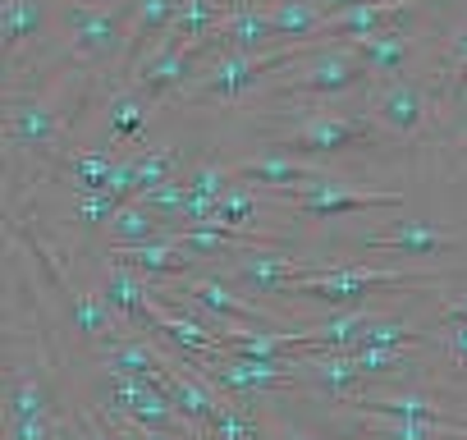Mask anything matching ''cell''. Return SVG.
Instances as JSON below:
<instances>
[{"label":"cell","instance_id":"obj_1","mask_svg":"<svg viewBox=\"0 0 467 440\" xmlns=\"http://www.w3.org/2000/svg\"><path fill=\"white\" fill-rule=\"evenodd\" d=\"M97 74L92 69H56L51 79L5 97V156L10 161H56L74 147V129L97 110Z\"/></svg>","mask_w":467,"mask_h":440},{"label":"cell","instance_id":"obj_2","mask_svg":"<svg viewBox=\"0 0 467 440\" xmlns=\"http://www.w3.org/2000/svg\"><path fill=\"white\" fill-rule=\"evenodd\" d=\"M262 147L266 152H289L307 161H339L348 152H380L394 138L367 115V92L362 106H330L326 101H289V106H266L262 110Z\"/></svg>","mask_w":467,"mask_h":440},{"label":"cell","instance_id":"obj_3","mask_svg":"<svg viewBox=\"0 0 467 440\" xmlns=\"http://www.w3.org/2000/svg\"><path fill=\"white\" fill-rule=\"evenodd\" d=\"M462 267L444 262V267H353V262H330L317 276L294 280L271 308L289 312L294 321H312V308L339 312V308H362V303H389L399 294H417V289H435L444 280H453Z\"/></svg>","mask_w":467,"mask_h":440},{"label":"cell","instance_id":"obj_4","mask_svg":"<svg viewBox=\"0 0 467 440\" xmlns=\"http://www.w3.org/2000/svg\"><path fill=\"white\" fill-rule=\"evenodd\" d=\"M133 15L138 0H56L60 65L92 69L101 83H110L129 51Z\"/></svg>","mask_w":467,"mask_h":440},{"label":"cell","instance_id":"obj_5","mask_svg":"<svg viewBox=\"0 0 467 440\" xmlns=\"http://www.w3.org/2000/svg\"><path fill=\"white\" fill-rule=\"evenodd\" d=\"M371 88V69L358 56L353 42H312L298 60H289L262 92L266 106H289V101H339L348 92Z\"/></svg>","mask_w":467,"mask_h":440},{"label":"cell","instance_id":"obj_6","mask_svg":"<svg viewBox=\"0 0 467 440\" xmlns=\"http://www.w3.org/2000/svg\"><path fill=\"white\" fill-rule=\"evenodd\" d=\"M307 51V42H294V47H280V51H266V56H253V51H224V56H211L197 65V74L188 79V88L174 97L179 106L188 110H202V106H239L244 97H262L266 83Z\"/></svg>","mask_w":467,"mask_h":440},{"label":"cell","instance_id":"obj_7","mask_svg":"<svg viewBox=\"0 0 467 440\" xmlns=\"http://www.w3.org/2000/svg\"><path fill=\"white\" fill-rule=\"evenodd\" d=\"M435 92L426 79L403 74V79H385L367 88V115L394 138V142H421L435 129Z\"/></svg>","mask_w":467,"mask_h":440},{"label":"cell","instance_id":"obj_8","mask_svg":"<svg viewBox=\"0 0 467 440\" xmlns=\"http://www.w3.org/2000/svg\"><path fill=\"white\" fill-rule=\"evenodd\" d=\"M362 253H399V257H453L467 248V225L453 220H385L380 230H362L353 239Z\"/></svg>","mask_w":467,"mask_h":440},{"label":"cell","instance_id":"obj_9","mask_svg":"<svg viewBox=\"0 0 467 440\" xmlns=\"http://www.w3.org/2000/svg\"><path fill=\"white\" fill-rule=\"evenodd\" d=\"M298 220H335L358 211H389L403 206L399 188H358V183H307V188H271Z\"/></svg>","mask_w":467,"mask_h":440},{"label":"cell","instance_id":"obj_10","mask_svg":"<svg viewBox=\"0 0 467 440\" xmlns=\"http://www.w3.org/2000/svg\"><path fill=\"white\" fill-rule=\"evenodd\" d=\"M101 408H115V413H124V417H133L138 426H151V431L192 435L188 422L179 417V408L170 403V394H165L156 381H138V376L106 372V376H101Z\"/></svg>","mask_w":467,"mask_h":440},{"label":"cell","instance_id":"obj_11","mask_svg":"<svg viewBox=\"0 0 467 440\" xmlns=\"http://www.w3.org/2000/svg\"><path fill=\"white\" fill-rule=\"evenodd\" d=\"M234 174L244 183H262V188H307V183H353V174L335 161H307V156H289V152H253L229 161Z\"/></svg>","mask_w":467,"mask_h":440},{"label":"cell","instance_id":"obj_12","mask_svg":"<svg viewBox=\"0 0 467 440\" xmlns=\"http://www.w3.org/2000/svg\"><path fill=\"white\" fill-rule=\"evenodd\" d=\"M417 24H421V15L408 19V24H394V28H380V33L353 42L358 56H362L367 69H371V83L403 79V74L417 69V60H421V33H417Z\"/></svg>","mask_w":467,"mask_h":440},{"label":"cell","instance_id":"obj_13","mask_svg":"<svg viewBox=\"0 0 467 440\" xmlns=\"http://www.w3.org/2000/svg\"><path fill=\"white\" fill-rule=\"evenodd\" d=\"M156 110H161V106L147 101L133 83H115V88H106V97H101V129H106V138H110L115 147H129V142H142V138H147Z\"/></svg>","mask_w":467,"mask_h":440},{"label":"cell","instance_id":"obj_14","mask_svg":"<svg viewBox=\"0 0 467 440\" xmlns=\"http://www.w3.org/2000/svg\"><path fill=\"white\" fill-rule=\"evenodd\" d=\"M101 299L115 308V317L129 330H147V317H151V280L147 276H138L133 267L110 262V271L101 280Z\"/></svg>","mask_w":467,"mask_h":440},{"label":"cell","instance_id":"obj_15","mask_svg":"<svg viewBox=\"0 0 467 440\" xmlns=\"http://www.w3.org/2000/svg\"><path fill=\"white\" fill-rule=\"evenodd\" d=\"M170 235L174 230L165 225V220L133 197V202H124L115 211V220L106 225V248H147V244H165Z\"/></svg>","mask_w":467,"mask_h":440},{"label":"cell","instance_id":"obj_16","mask_svg":"<svg viewBox=\"0 0 467 440\" xmlns=\"http://www.w3.org/2000/svg\"><path fill=\"white\" fill-rule=\"evenodd\" d=\"M326 5L321 0H266V19H271V33L280 47H294V42H307L321 33L326 24Z\"/></svg>","mask_w":467,"mask_h":440},{"label":"cell","instance_id":"obj_17","mask_svg":"<svg viewBox=\"0 0 467 440\" xmlns=\"http://www.w3.org/2000/svg\"><path fill=\"white\" fill-rule=\"evenodd\" d=\"M183 183H188V193H197V197H211V202H220L234 183H239V174H234V165L229 161H215V156H197L192 165H183Z\"/></svg>","mask_w":467,"mask_h":440},{"label":"cell","instance_id":"obj_18","mask_svg":"<svg viewBox=\"0 0 467 440\" xmlns=\"http://www.w3.org/2000/svg\"><path fill=\"white\" fill-rule=\"evenodd\" d=\"M124 202L119 197H110V193H74V225H78V235H97V230H106L110 220H115V211H119Z\"/></svg>","mask_w":467,"mask_h":440},{"label":"cell","instance_id":"obj_19","mask_svg":"<svg viewBox=\"0 0 467 440\" xmlns=\"http://www.w3.org/2000/svg\"><path fill=\"white\" fill-rule=\"evenodd\" d=\"M435 326H467V280L435 285V308L426 312V330Z\"/></svg>","mask_w":467,"mask_h":440},{"label":"cell","instance_id":"obj_20","mask_svg":"<svg viewBox=\"0 0 467 440\" xmlns=\"http://www.w3.org/2000/svg\"><path fill=\"white\" fill-rule=\"evenodd\" d=\"M138 202H142L147 211H156L170 230H179V225H183V206H188V183H183V174H179V179H170V183L142 193Z\"/></svg>","mask_w":467,"mask_h":440},{"label":"cell","instance_id":"obj_21","mask_svg":"<svg viewBox=\"0 0 467 440\" xmlns=\"http://www.w3.org/2000/svg\"><path fill=\"white\" fill-rule=\"evenodd\" d=\"M431 349L453 367V376H467V326H435Z\"/></svg>","mask_w":467,"mask_h":440},{"label":"cell","instance_id":"obj_22","mask_svg":"<svg viewBox=\"0 0 467 440\" xmlns=\"http://www.w3.org/2000/svg\"><path fill=\"white\" fill-rule=\"evenodd\" d=\"M74 440H119L97 403H74Z\"/></svg>","mask_w":467,"mask_h":440},{"label":"cell","instance_id":"obj_23","mask_svg":"<svg viewBox=\"0 0 467 440\" xmlns=\"http://www.w3.org/2000/svg\"><path fill=\"white\" fill-rule=\"evenodd\" d=\"M266 440H321V435H312V431H303V426H294V422H275V417L266 413Z\"/></svg>","mask_w":467,"mask_h":440},{"label":"cell","instance_id":"obj_24","mask_svg":"<svg viewBox=\"0 0 467 440\" xmlns=\"http://www.w3.org/2000/svg\"><path fill=\"white\" fill-rule=\"evenodd\" d=\"M453 156H467V129L458 133V142H453Z\"/></svg>","mask_w":467,"mask_h":440},{"label":"cell","instance_id":"obj_25","mask_svg":"<svg viewBox=\"0 0 467 440\" xmlns=\"http://www.w3.org/2000/svg\"><path fill=\"white\" fill-rule=\"evenodd\" d=\"M197 440H206V435H197Z\"/></svg>","mask_w":467,"mask_h":440}]
</instances>
